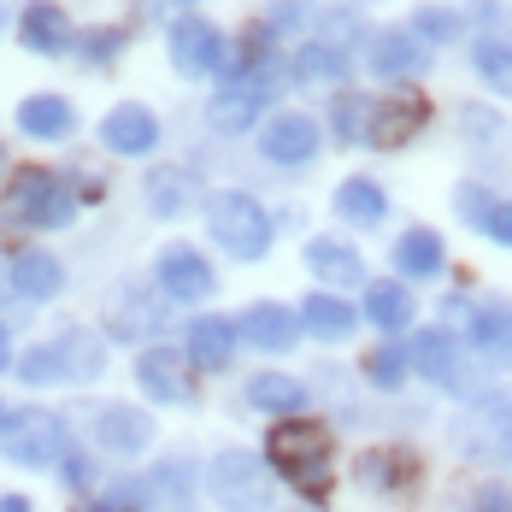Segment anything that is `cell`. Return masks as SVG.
Wrapping results in <instances>:
<instances>
[{
  "instance_id": "cell-5",
  "label": "cell",
  "mask_w": 512,
  "mask_h": 512,
  "mask_svg": "<svg viewBox=\"0 0 512 512\" xmlns=\"http://www.w3.org/2000/svg\"><path fill=\"white\" fill-rule=\"evenodd\" d=\"M0 442H6V460L24 465V471L59 465L65 454H71V448H65V418H59V412H12L6 430H0Z\"/></svg>"
},
{
  "instance_id": "cell-3",
  "label": "cell",
  "mask_w": 512,
  "mask_h": 512,
  "mask_svg": "<svg viewBox=\"0 0 512 512\" xmlns=\"http://www.w3.org/2000/svg\"><path fill=\"white\" fill-rule=\"evenodd\" d=\"M206 230H212V242L224 248L230 259H265L271 254V218H265V206L254 195H212L206 201Z\"/></svg>"
},
{
  "instance_id": "cell-13",
  "label": "cell",
  "mask_w": 512,
  "mask_h": 512,
  "mask_svg": "<svg viewBox=\"0 0 512 512\" xmlns=\"http://www.w3.org/2000/svg\"><path fill=\"white\" fill-rule=\"evenodd\" d=\"M424 118H430L424 95H395V101H377V106H371L365 136H371L377 148H401L407 136H418V130H424Z\"/></svg>"
},
{
  "instance_id": "cell-2",
  "label": "cell",
  "mask_w": 512,
  "mask_h": 512,
  "mask_svg": "<svg viewBox=\"0 0 512 512\" xmlns=\"http://www.w3.org/2000/svg\"><path fill=\"white\" fill-rule=\"evenodd\" d=\"M71 189L59 183V171H18L12 183H6V195H0V230H59V224H71Z\"/></svg>"
},
{
  "instance_id": "cell-16",
  "label": "cell",
  "mask_w": 512,
  "mask_h": 512,
  "mask_svg": "<svg viewBox=\"0 0 512 512\" xmlns=\"http://www.w3.org/2000/svg\"><path fill=\"white\" fill-rule=\"evenodd\" d=\"M95 436H101L106 454H142V448L154 442V418L142 407H101Z\"/></svg>"
},
{
  "instance_id": "cell-47",
  "label": "cell",
  "mask_w": 512,
  "mask_h": 512,
  "mask_svg": "<svg viewBox=\"0 0 512 512\" xmlns=\"http://www.w3.org/2000/svg\"><path fill=\"white\" fill-rule=\"evenodd\" d=\"M89 512H124V507H118V501H95Z\"/></svg>"
},
{
  "instance_id": "cell-36",
  "label": "cell",
  "mask_w": 512,
  "mask_h": 512,
  "mask_svg": "<svg viewBox=\"0 0 512 512\" xmlns=\"http://www.w3.org/2000/svg\"><path fill=\"white\" fill-rule=\"evenodd\" d=\"M407 30L418 36V42H460L465 24H460V12H448V6H418Z\"/></svg>"
},
{
  "instance_id": "cell-26",
  "label": "cell",
  "mask_w": 512,
  "mask_h": 512,
  "mask_svg": "<svg viewBox=\"0 0 512 512\" xmlns=\"http://www.w3.org/2000/svg\"><path fill=\"white\" fill-rule=\"evenodd\" d=\"M53 354H59V371H65L71 383H95V377L106 371L101 336H83V330H65V336L53 342Z\"/></svg>"
},
{
  "instance_id": "cell-14",
  "label": "cell",
  "mask_w": 512,
  "mask_h": 512,
  "mask_svg": "<svg viewBox=\"0 0 512 512\" xmlns=\"http://www.w3.org/2000/svg\"><path fill=\"white\" fill-rule=\"evenodd\" d=\"M354 477H359V489H371V495H401V489L418 483V460L401 454V448H371V454L354 460Z\"/></svg>"
},
{
  "instance_id": "cell-28",
  "label": "cell",
  "mask_w": 512,
  "mask_h": 512,
  "mask_svg": "<svg viewBox=\"0 0 512 512\" xmlns=\"http://www.w3.org/2000/svg\"><path fill=\"white\" fill-rule=\"evenodd\" d=\"M442 236H436V230H424V224H412L407 236H401V242H395V271H401V277H436V271H442Z\"/></svg>"
},
{
  "instance_id": "cell-23",
  "label": "cell",
  "mask_w": 512,
  "mask_h": 512,
  "mask_svg": "<svg viewBox=\"0 0 512 512\" xmlns=\"http://www.w3.org/2000/svg\"><path fill=\"white\" fill-rule=\"evenodd\" d=\"M236 342H242V330H236L230 318H195V324H189V359H195L201 371H224L230 354H236Z\"/></svg>"
},
{
  "instance_id": "cell-12",
  "label": "cell",
  "mask_w": 512,
  "mask_h": 512,
  "mask_svg": "<svg viewBox=\"0 0 512 512\" xmlns=\"http://www.w3.org/2000/svg\"><path fill=\"white\" fill-rule=\"evenodd\" d=\"M236 330H242V342H254V348H265V354H289L295 342H301V312L277 307V301H254V307L236 318Z\"/></svg>"
},
{
  "instance_id": "cell-34",
  "label": "cell",
  "mask_w": 512,
  "mask_h": 512,
  "mask_svg": "<svg viewBox=\"0 0 512 512\" xmlns=\"http://www.w3.org/2000/svg\"><path fill=\"white\" fill-rule=\"evenodd\" d=\"M259 112H265V101L259 95H236V89H218V101L206 106V118H212V130H224V136H236V130H248Z\"/></svg>"
},
{
  "instance_id": "cell-11",
  "label": "cell",
  "mask_w": 512,
  "mask_h": 512,
  "mask_svg": "<svg viewBox=\"0 0 512 512\" xmlns=\"http://www.w3.org/2000/svg\"><path fill=\"white\" fill-rule=\"evenodd\" d=\"M159 289L171 295V301H206L212 289H218V277H212V265H206L189 242H171V248H159Z\"/></svg>"
},
{
  "instance_id": "cell-31",
  "label": "cell",
  "mask_w": 512,
  "mask_h": 512,
  "mask_svg": "<svg viewBox=\"0 0 512 512\" xmlns=\"http://www.w3.org/2000/svg\"><path fill=\"white\" fill-rule=\"evenodd\" d=\"M148 206H154L159 218H183V212L195 206V177L177 171V165L154 171V177H148Z\"/></svg>"
},
{
  "instance_id": "cell-46",
  "label": "cell",
  "mask_w": 512,
  "mask_h": 512,
  "mask_svg": "<svg viewBox=\"0 0 512 512\" xmlns=\"http://www.w3.org/2000/svg\"><path fill=\"white\" fill-rule=\"evenodd\" d=\"M6 359H12V342H6V324H0V371H6Z\"/></svg>"
},
{
  "instance_id": "cell-9",
  "label": "cell",
  "mask_w": 512,
  "mask_h": 512,
  "mask_svg": "<svg viewBox=\"0 0 512 512\" xmlns=\"http://www.w3.org/2000/svg\"><path fill=\"white\" fill-rule=\"evenodd\" d=\"M318 124H312L307 112H271L265 118V130H259V154L271 159V165H307L318 154Z\"/></svg>"
},
{
  "instance_id": "cell-6",
  "label": "cell",
  "mask_w": 512,
  "mask_h": 512,
  "mask_svg": "<svg viewBox=\"0 0 512 512\" xmlns=\"http://www.w3.org/2000/svg\"><path fill=\"white\" fill-rule=\"evenodd\" d=\"M454 448L471 460H512V401L507 395H483L477 407L454 424Z\"/></svg>"
},
{
  "instance_id": "cell-32",
  "label": "cell",
  "mask_w": 512,
  "mask_h": 512,
  "mask_svg": "<svg viewBox=\"0 0 512 512\" xmlns=\"http://www.w3.org/2000/svg\"><path fill=\"white\" fill-rule=\"evenodd\" d=\"M336 212H342L348 224H377V218L389 212V195H383L371 177H348V183L336 189Z\"/></svg>"
},
{
  "instance_id": "cell-25",
  "label": "cell",
  "mask_w": 512,
  "mask_h": 512,
  "mask_svg": "<svg viewBox=\"0 0 512 512\" xmlns=\"http://www.w3.org/2000/svg\"><path fill=\"white\" fill-rule=\"evenodd\" d=\"M348 71H354L348 48H330V42H318V36L295 53V77H301L307 89H318V83H324V89H330V83H348Z\"/></svg>"
},
{
  "instance_id": "cell-24",
  "label": "cell",
  "mask_w": 512,
  "mask_h": 512,
  "mask_svg": "<svg viewBox=\"0 0 512 512\" xmlns=\"http://www.w3.org/2000/svg\"><path fill=\"white\" fill-rule=\"evenodd\" d=\"M71 124H77V112H71V101H59V95H30V101L18 106V130L36 136V142H65Z\"/></svg>"
},
{
  "instance_id": "cell-30",
  "label": "cell",
  "mask_w": 512,
  "mask_h": 512,
  "mask_svg": "<svg viewBox=\"0 0 512 512\" xmlns=\"http://www.w3.org/2000/svg\"><path fill=\"white\" fill-rule=\"evenodd\" d=\"M307 265L324 283H342V289L365 283V259H359L348 242H307Z\"/></svg>"
},
{
  "instance_id": "cell-42",
  "label": "cell",
  "mask_w": 512,
  "mask_h": 512,
  "mask_svg": "<svg viewBox=\"0 0 512 512\" xmlns=\"http://www.w3.org/2000/svg\"><path fill=\"white\" fill-rule=\"evenodd\" d=\"M365 124H371V112H365L354 95H342V106H336V130H342V142H359Z\"/></svg>"
},
{
  "instance_id": "cell-40",
  "label": "cell",
  "mask_w": 512,
  "mask_h": 512,
  "mask_svg": "<svg viewBox=\"0 0 512 512\" xmlns=\"http://www.w3.org/2000/svg\"><path fill=\"white\" fill-rule=\"evenodd\" d=\"M465 512H512V489L507 483H477L471 501H465Z\"/></svg>"
},
{
  "instance_id": "cell-35",
  "label": "cell",
  "mask_w": 512,
  "mask_h": 512,
  "mask_svg": "<svg viewBox=\"0 0 512 512\" xmlns=\"http://www.w3.org/2000/svg\"><path fill=\"white\" fill-rule=\"evenodd\" d=\"M471 59H477V71H483V83H489V89H501V95H512V48H507V42L483 36V42L471 48Z\"/></svg>"
},
{
  "instance_id": "cell-1",
  "label": "cell",
  "mask_w": 512,
  "mask_h": 512,
  "mask_svg": "<svg viewBox=\"0 0 512 512\" xmlns=\"http://www.w3.org/2000/svg\"><path fill=\"white\" fill-rule=\"evenodd\" d=\"M265 460L301 495H324L330 489V430L318 418H277L265 436Z\"/></svg>"
},
{
  "instance_id": "cell-44",
  "label": "cell",
  "mask_w": 512,
  "mask_h": 512,
  "mask_svg": "<svg viewBox=\"0 0 512 512\" xmlns=\"http://www.w3.org/2000/svg\"><path fill=\"white\" fill-rule=\"evenodd\" d=\"M301 18H307V6H301V0H283V6L271 12V24H301Z\"/></svg>"
},
{
  "instance_id": "cell-29",
  "label": "cell",
  "mask_w": 512,
  "mask_h": 512,
  "mask_svg": "<svg viewBox=\"0 0 512 512\" xmlns=\"http://www.w3.org/2000/svg\"><path fill=\"white\" fill-rule=\"evenodd\" d=\"M301 324H307L318 342H348L359 324V312L348 301H336V295H312L307 307H301Z\"/></svg>"
},
{
  "instance_id": "cell-33",
  "label": "cell",
  "mask_w": 512,
  "mask_h": 512,
  "mask_svg": "<svg viewBox=\"0 0 512 512\" xmlns=\"http://www.w3.org/2000/svg\"><path fill=\"white\" fill-rule=\"evenodd\" d=\"M412 371V348H401V342H383V348H371L365 354V365H359V377L371 383V389H401Z\"/></svg>"
},
{
  "instance_id": "cell-17",
  "label": "cell",
  "mask_w": 512,
  "mask_h": 512,
  "mask_svg": "<svg viewBox=\"0 0 512 512\" xmlns=\"http://www.w3.org/2000/svg\"><path fill=\"white\" fill-rule=\"evenodd\" d=\"M365 65H371V77H412V71H424V42L412 30H383V36H371Z\"/></svg>"
},
{
  "instance_id": "cell-21",
  "label": "cell",
  "mask_w": 512,
  "mask_h": 512,
  "mask_svg": "<svg viewBox=\"0 0 512 512\" xmlns=\"http://www.w3.org/2000/svg\"><path fill=\"white\" fill-rule=\"evenodd\" d=\"M471 348L489 365H512V307L507 301H483L471 312Z\"/></svg>"
},
{
  "instance_id": "cell-43",
  "label": "cell",
  "mask_w": 512,
  "mask_h": 512,
  "mask_svg": "<svg viewBox=\"0 0 512 512\" xmlns=\"http://www.w3.org/2000/svg\"><path fill=\"white\" fill-rule=\"evenodd\" d=\"M489 236H495L501 248H512V201L495 206V218H489Z\"/></svg>"
},
{
  "instance_id": "cell-39",
  "label": "cell",
  "mask_w": 512,
  "mask_h": 512,
  "mask_svg": "<svg viewBox=\"0 0 512 512\" xmlns=\"http://www.w3.org/2000/svg\"><path fill=\"white\" fill-rule=\"evenodd\" d=\"M118 48H124V30H83V59L89 65H106Z\"/></svg>"
},
{
  "instance_id": "cell-48",
  "label": "cell",
  "mask_w": 512,
  "mask_h": 512,
  "mask_svg": "<svg viewBox=\"0 0 512 512\" xmlns=\"http://www.w3.org/2000/svg\"><path fill=\"white\" fill-rule=\"evenodd\" d=\"M6 418H12V412H6V407H0V430H6Z\"/></svg>"
},
{
  "instance_id": "cell-38",
  "label": "cell",
  "mask_w": 512,
  "mask_h": 512,
  "mask_svg": "<svg viewBox=\"0 0 512 512\" xmlns=\"http://www.w3.org/2000/svg\"><path fill=\"white\" fill-rule=\"evenodd\" d=\"M18 377H24V383H59L65 371H59V354H53V342H48V348H30V354L18 359Z\"/></svg>"
},
{
  "instance_id": "cell-18",
  "label": "cell",
  "mask_w": 512,
  "mask_h": 512,
  "mask_svg": "<svg viewBox=\"0 0 512 512\" xmlns=\"http://www.w3.org/2000/svg\"><path fill=\"white\" fill-rule=\"evenodd\" d=\"M412 371H424L430 383L460 389V342H454V330H418L412 336Z\"/></svg>"
},
{
  "instance_id": "cell-20",
  "label": "cell",
  "mask_w": 512,
  "mask_h": 512,
  "mask_svg": "<svg viewBox=\"0 0 512 512\" xmlns=\"http://www.w3.org/2000/svg\"><path fill=\"white\" fill-rule=\"evenodd\" d=\"M59 289H65V271H59L53 254L24 248V254L12 259V295H18V301H53Z\"/></svg>"
},
{
  "instance_id": "cell-15",
  "label": "cell",
  "mask_w": 512,
  "mask_h": 512,
  "mask_svg": "<svg viewBox=\"0 0 512 512\" xmlns=\"http://www.w3.org/2000/svg\"><path fill=\"white\" fill-rule=\"evenodd\" d=\"M18 30H24V48L42 53V59H59V53L77 42V36H71V18H65L53 0H30L24 18H18Z\"/></svg>"
},
{
  "instance_id": "cell-27",
  "label": "cell",
  "mask_w": 512,
  "mask_h": 512,
  "mask_svg": "<svg viewBox=\"0 0 512 512\" xmlns=\"http://www.w3.org/2000/svg\"><path fill=\"white\" fill-rule=\"evenodd\" d=\"M365 324H377V330H389V336L407 330L412 324V289L407 283H389V277L371 283V289H365Z\"/></svg>"
},
{
  "instance_id": "cell-45",
  "label": "cell",
  "mask_w": 512,
  "mask_h": 512,
  "mask_svg": "<svg viewBox=\"0 0 512 512\" xmlns=\"http://www.w3.org/2000/svg\"><path fill=\"white\" fill-rule=\"evenodd\" d=\"M0 512H30V501L24 495H0Z\"/></svg>"
},
{
  "instance_id": "cell-19",
  "label": "cell",
  "mask_w": 512,
  "mask_h": 512,
  "mask_svg": "<svg viewBox=\"0 0 512 512\" xmlns=\"http://www.w3.org/2000/svg\"><path fill=\"white\" fill-rule=\"evenodd\" d=\"M136 383H142L148 401H189V377H183L177 348H148L136 359Z\"/></svg>"
},
{
  "instance_id": "cell-37",
  "label": "cell",
  "mask_w": 512,
  "mask_h": 512,
  "mask_svg": "<svg viewBox=\"0 0 512 512\" xmlns=\"http://www.w3.org/2000/svg\"><path fill=\"white\" fill-rule=\"evenodd\" d=\"M454 206H460V218H471V224H477V230L489 236V218H495V206H501V201H495V195H489L483 183H460Z\"/></svg>"
},
{
  "instance_id": "cell-22",
  "label": "cell",
  "mask_w": 512,
  "mask_h": 512,
  "mask_svg": "<svg viewBox=\"0 0 512 512\" xmlns=\"http://www.w3.org/2000/svg\"><path fill=\"white\" fill-rule=\"evenodd\" d=\"M248 407L265 412V418H301L307 412V383H295L283 371H259L248 383Z\"/></svg>"
},
{
  "instance_id": "cell-10",
  "label": "cell",
  "mask_w": 512,
  "mask_h": 512,
  "mask_svg": "<svg viewBox=\"0 0 512 512\" xmlns=\"http://www.w3.org/2000/svg\"><path fill=\"white\" fill-rule=\"evenodd\" d=\"M101 142H106V154L142 159V154L159 148V118L142 101H124V106H112V112L101 118Z\"/></svg>"
},
{
  "instance_id": "cell-49",
  "label": "cell",
  "mask_w": 512,
  "mask_h": 512,
  "mask_svg": "<svg viewBox=\"0 0 512 512\" xmlns=\"http://www.w3.org/2000/svg\"><path fill=\"white\" fill-rule=\"evenodd\" d=\"M0 24H6V0H0Z\"/></svg>"
},
{
  "instance_id": "cell-8",
  "label": "cell",
  "mask_w": 512,
  "mask_h": 512,
  "mask_svg": "<svg viewBox=\"0 0 512 512\" xmlns=\"http://www.w3.org/2000/svg\"><path fill=\"white\" fill-rule=\"evenodd\" d=\"M106 324H112V342H142L165 330V295L142 289V283H124L106 295Z\"/></svg>"
},
{
  "instance_id": "cell-41",
  "label": "cell",
  "mask_w": 512,
  "mask_h": 512,
  "mask_svg": "<svg viewBox=\"0 0 512 512\" xmlns=\"http://www.w3.org/2000/svg\"><path fill=\"white\" fill-rule=\"evenodd\" d=\"M59 477H65V489H89V483H95L101 471H95V460H89L83 448H71V454L59 460Z\"/></svg>"
},
{
  "instance_id": "cell-7",
  "label": "cell",
  "mask_w": 512,
  "mask_h": 512,
  "mask_svg": "<svg viewBox=\"0 0 512 512\" xmlns=\"http://www.w3.org/2000/svg\"><path fill=\"white\" fill-rule=\"evenodd\" d=\"M165 48H171V65H177L183 77H218V71L230 65V53H224V30L206 24V18H177Z\"/></svg>"
},
{
  "instance_id": "cell-4",
  "label": "cell",
  "mask_w": 512,
  "mask_h": 512,
  "mask_svg": "<svg viewBox=\"0 0 512 512\" xmlns=\"http://www.w3.org/2000/svg\"><path fill=\"white\" fill-rule=\"evenodd\" d=\"M206 495L224 512H265L271 507V465L248 448H224L206 465Z\"/></svg>"
}]
</instances>
